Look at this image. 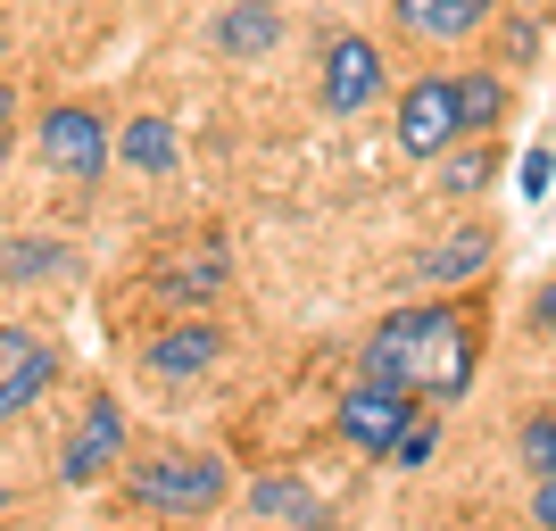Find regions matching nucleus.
<instances>
[{"label":"nucleus","mask_w":556,"mask_h":531,"mask_svg":"<svg viewBox=\"0 0 556 531\" xmlns=\"http://www.w3.org/2000/svg\"><path fill=\"white\" fill-rule=\"evenodd\" d=\"M473 366H482V341H473V316L448 300L424 307H391V316L366 332V366L374 382H399L416 399H465L473 391Z\"/></svg>","instance_id":"f257e3e1"},{"label":"nucleus","mask_w":556,"mask_h":531,"mask_svg":"<svg viewBox=\"0 0 556 531\" xmlns=\"http://www.w3.org/2000/svg\"><path fill=\"white\" fill-rule=\"evenodd\" d=\"M125 498H134L141 515H175V523H191V515L225 507V465L200 457V448H159V457L125 465Z\"/></svg>","instance_id":"f03ea898"},{"label":"nucleus","mask_w":556,"mask_h":531,"mask_svg":"<svg viewBox=\"0 0 556 531\" xmlns=\"http://www.w3.org/2000/svg\"><path fill=\"white\" fill-rule=\"evenodd\" d=\"M34 150H42L50 175H67V184H100L116 159V134L100 109H75V100H59V109H42V125H34Z\"/></svg>","instance_id":"7ed1b4c3"},{"label":"nucleus","mask_w":556,"mask_h":531,"mask_svg":"<svg viewBox=\"0 0 556 531\" xmlns=\"http://www.w3.org/2000/svg\"><path fill=\"white\" fill-rule=\"evenodd\" d=\"M391 134H399L407 159H448V150L465 141V125H457V75H416V84L399 92V109H391Z\"/></svg>","instance_id":"20e7f679"},{"label":"nucleus","mask_w":556,"mask_h":531,"mask_svg":"<svg viewBox=\"0 0 556 531\" xmlns=\"http://www.w3.org/2000/svg\"><path fill=\"white\" fill-rule=\"evenodd\" d=\"M424 399L416 391H399V382H374V374H357V382H349L341 391V440L349 448H366V457H391V440L407 432V416H416Z\"/></svg>","instance_id":"39448f33"},{"label":"nucleus","mask_w":556,"mask_h":531,"mask_svg":"<svg viewBox=\"0 0 556 531\" xmlns=\"http://www.w3.org/2000/svg\"><path fill=\"white\" fill-rule=\"evenodd\" d=\"M382 92H391L382 50H374L366 34H332V42H325V75H316V100H325L332 116H366Z\"/></svg>","instance_id":"423d86ee"},{"label":"nucleus","mask_w":556,"mask_h":531,"mask_svg":"<svg viewBox=\"0 0 556 531\" xmlns=\"http://www.w3.org/2000/svg\"><path fill=\"white\" fill-rule=\"evenodd\" d=\"M59 382V349L25 324H0V423H17L25 407H42Z\"/></svg>","instance_id":"0eeeda50"},{"label":"nucleus","mask_w":556,"mask_h":531,"mask_svg":"<svg viewBox=\"0 0 556 531\" xmlns=\"http://www.w3.org/2000/svg\"><path fill=\"white\" fill-rule=\"evenodd\" d=\"M482 266H498V232H490V225H457V232H441L432 250H416L407 282H416L424 300H441V291H465Z\"/></svg>","instance_id":"6e6552de"},{"label":"nucleus","mask_w":556,"mask_h":531,"mask_svg":"<svg viewBox=\"0 0 556 531\" xmlns=\"http://www.w3.org/2000/svg\"><path fill=\"white\" fill-rule=\"evenodd\" d=\"M109 465H125V407H116V399H92L84 423L67 432V448H59V482L84 490V482H100Z\"/></svg>","instance_id":"1a4fd4ad"},{"label":"nucleus","mask_w":556,"mask_h":531,"mask_svg":"<svg viewBox=\"0 0 556 531\" xmlns=\"http://www.w3.org/2000/svg\"><path fill=\"white\" fill-rule=\"evenodd\" d=\"M225 357V324L191 316V324H166L159 341H141V374L150 382H191V374H208Z\"/></svg>","instance_id":"9d476101"},{"label":"nucleus","mask_w":556,"mask_h":531,"mask_svg":"<svg viewBox=\"0 0 556 531\" xmlns=\"http://www.w3.org/2000/svg\"><path fill=\"white\" fill-rule=\"evenodd\" d=\"M490 9L498 0H391V17L407 42H473L490 25Z\"/></svg>","instance_id":"9b49d317"},{"label":"nucleus","mask_w":556,"mask_h":531,"mask_svg":"<svg viewBox=\"0 0 556 531\" xmlns=\"http://www.w3.org/2000/svg\"><path fill=\"white\" fill-rule=\"evenodd\" d=\"M507 109H515V84L498 67H465L457 75V125H465V141H490L498 125H507Z\"/></svg>","instance_id":"f8f14e48"},{"label":"nucleus","mask_w":556,"mask_h":531,"mask_svg":"<svg viewBox=\"0 0 556 531\" xmlns=\"http://www.w3.org/2000/svg\"><path fill=\"white\" fill-rule=\"evenodd\" d=\"M275 34H282L275 0H241V9H225V17H216V50H232V59H266V50H275Z\"/></svg>","instance_id":"ddd939ff"},{"label":"nucleus","mask_w":556,"mask_h":531,"mask_svg":"<svg viewBox=\"0 0 556 531\" xmlns=\"http://www.w3.org/2000/svg\"><path fill=\"white\" fill-rule=\"evenodd\" d=\"M225 282H232L225 250H200V257H184V266H159V291H166V300H184V307H208Z\"/></svg>","instance_id":"4468645a"},{"label":"nucleus","mask_w":556,"mask_h":531,"mask_svg":"<svg viewBox=\"0 0 556 531\" xmlns=\"http://www.w3.org/2000/svg\"><path fill=\"white\" fill-rule=\"evenodd\" d=\"M266 523H291V531H332V515H325V498L307 482H257V498H250Z\"/></svg>","instance_id":"2eb2a0df"},{"label":"nucleus","mask_w":556,"mask_h":531,"mask_svg":"<svg viewBox=\"0 0 556 531\" xmlns=\"http://www.w3.org/2000/svg\"><path fill=\"white\" fill-rule=\"evenodd\" d=\"M116 159L134 166V175H166V166H175V125H166V116H134V125L116 134Z\"/></svg>","instance_id":"dca6fc26"},{"label":"nucleus","mask_w":556,"mask_h":531,"mask_svg":"<svg viewBox=\"0 0 556 531\" xmlns=\"http://www.w3.org/2000/svg\"><path fill=\"white\" fill-rule=\"evenodd\" d=\"M490 184H498V150H490V141L441 159V191H448V200H473V191H490Z\"/></svg>","instance_id":"f3484780"},{"label":"nucleus","mask_w":556,"mask_h":531,"mask_svg":"<svg viewBox=\"0 0 556 531\" xmlns=\"http://www.w3.org/2000/svg\"><path fill=\"white\" fill-rule=\"evenodd\" d=\"M67 266H75L67 241H9L0 250V275L9 282H42V275H67Z\"/></svg>","instance_id":"a211bd4d"},{"label":"nucleus","mask_w":556,"mask_h":531,"mask_svg":"<svg viewBox=\"0 0 556 531\" xmlns=\"http://www.w3.org/2000/svg\"><path fill=\"white\" fill-rule=\"evenodd\" d=\"M432 448H441V416H432V407H416V416H407V432L391 440V465H399V473H416V465H432Z\"/></svg>","instance_id":"6ab92c4d"},{"label":"nucleus","mask_w":556,"mask_h":531,"mask_svg":"<svg viewBox=\"0 0 556 531\" xmlns=\"http://www.w3.org/2000/svg\"><path fill=\"white\" fill-rule=\"evenodd\" d=\"M515 457L532 465V482L540 473H556V416H532L523 432H515Z\"/></svg>","instance_id":"aec40b11"},{"label":"nucleus","mask_w":556,"mask_h":531,"mask_svg":"<svg viewBox=\"0 0 556 531\" xmlns=\"http://www.w3.org/2000/svg\"><path fill=\"white\" fill-rule=\"evenodd\" d=\"M548 175H556V159H548V150H532V159H523V175H515V184H523V200H540V191H548Z\"/></svg>","instance_id":"412c9836"},{"label":"nucleus","mask_w":556,"mask_h":531,"mask_svg":"<svg viewBox=\"0 0 556 531\" xmlns=\"http://www.w3.org/2000/svg\"><path fill=\"white\" fill-rule=\"evenodd\" d=\"M532 523L556 531V473H540V482H532Z\"/></svg>","instance_id":"4be33fe9"},{"label":"nucleus","mask_w":556,"mask_h":531,"mask_svg":"<svg viewBox=\"0 0 556 531\" xmlns=\"http://www.w3.org/2000/svg\"><path fill=\"white\" fill-rule=\"evenodd\" d=\"M9 141H17V100H9V84H0V166H9Z\"/></svg>","instance_id":"5701e85b"},{"label":"nucleus","mask_w":556,"mask_h":531,"mask_svg":"<svg viewBox=\"0 0 556 531\" xmlns=\"http://www.w3.org/2000/svg\"><path fill=\"white\" fill-rule=\"evenodd\" d=\"M532 324H540V332H548V341H556V282H548V291H540V300H532Z\"/></svg>","instance_id":"b1692460"},{"label":"nucleus","mask_w":556,"mask_h":531,"mask_svg":"<svg viewBox=\"0 0 556 531\" xmlns=\"http://www.w3.org/2000/svg\"><path fill=\"white\" fill-rule=\"evenodd\" d=\"M0 50H9V34H0Z\"/></svg>","instance_id":"393cba45"}]
</instances>
